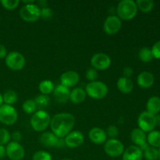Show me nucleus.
<instances>
[{
	"label": "nucleus",
	"mask_w": 160,
	"mask_h": 160,
	"mask_svg": "<svg viewBox=\"0 0 160 160\" xmlns=\"http://www.w3.org/2000/svg\"><path fill=\"white\" fill-rule=\"evenodd\" d=\"M75 124L73 115L68 112L56 114L51 118L50 127L52 132L59 138H64L73 130Z\"/></svg>",
	"instance_id": "nucleus-1"
},
{
	"label": "nucleus",
	"mask_w": 160,
	"mask_h": 160,
	"mask_svg": "<svg viewBox=\"0 0 160 160\" xmlns=\"http://www.w3.org/2000/svg\"><path fill=\"white\" fill-rule=\"evenodd\" d=\"M117 17L120 20H131L137 15L138 7L133 0H122L117 6Z\"/></svg>",
	"instance_id": "nucleus-2"
},
{
	"label": "nucleus",
	"mask_w": 160,
	"mask_h": 160,
	"mask_svg": "<svg viewBox=\"0 0 160 160\" xmlns=\"http://www.w3.org/2000/svg\"><path fill=\"white\" fill-rule=\"evenodd\" d=\"M51 122V117L45 110H38L34 112L31 117L30 123L34 131L41 132L48 128Z\"/></svg>",
	"instance_id": "nucleus-3"
},
{
	"label": "nucleus",
	"mask_w": 160,
	"mask_h": 160,
	"mask_svg": "<svg viewBox=\"0 0 160 160\" xmlns=\"http://www.w3.org/2000/svg\"><path fill=\"white\" fill-rule=\"evenodd\" d=\"M86 94L94 99H102L108 94V87L102 81H92L86 85Z\"/></svg>",
	"instance_id": "nucleus-4"
},
{
	"label": "nucleus",
	"mask_w": 160,
	"mask_h": 160,
	"mask_svg": "<svg viewBox=\"0 0 160 160\" xmlns=\"http://www.w3.org/2000/svg\"><path fill=\"white\" fill-rule=\"evenodd\" d=\"M18 119L17 110L12 106L2 104L0 106V122L5 125H13Z\"/></svg>",
	"instance_id": "nucleus-5"
},
{
	"label": "nucleus",
	"mask_w": 160,
	"mask_h": 160,
	"mask_svg": "<svg viewBox=\"0 0 160 160\" xmlns=\"http://www.w3.org/2000/svg\"><path fill=\"white\" fill-rule=\"evenodd\" d=\"M21 19L27 22H34L41 17V9L34 3L24 5L20 10Z\"/></svg>",
	"instance_id": "nucleus-6"
},
{
	"label": "nucleus",
	"mask_w": 160,
	"mask_h": 160,
	"mask_svg": "<svg viewBox=\"0 0 160 160\" xmlns=\"http://www.w3.org/2000/svg\"><path fill=\"white\" fill-rule=\"evenodd\" d=\"M138 128L144 132H151L156 128V115L150 113L148 111H144L139 115L138 119Z\"/></svg>",
	"instance_id": "nucleus-7"
},
{
	"label": "nucleus",
	"mask_w": 160,
	"mask_h": 160,
	"mask_svg": "<svg viewBox=\"0 0 160 160\" xmlns=\"http://www.w3.org/2000/svg\"><path fill=\"white\" fill-rule=\"evenodd\" d=\"M26 59L21 53L11 52L6 57V64L8 68L12 70H20L24 67Z\"/></svg>",
	"instance_id": "nucleus-8"
},
{
	"label": "nucleus",
	"mask_w": 160,
	"mask_h": 160,
	"mask_svg": "<svg viewBox=\"0 0 160 160\" xmlns=\"http://www.w3.org/2000/svg\"><path fill=\"white\" fill-rule=\"evenodd\" d=\"M104 150L105 152L109 156L117 158L123 155L124 152V146L118 139H109L105 143Z\"/></svg>",
	"instance_id": "nucleus-9"
},
{
	"label": "nucleus",
	"mask_w": 160,
	"mask_h": 160,
	"mask_svg": "<svg viewBox=\"0 0 160 160\" xmlns=\"http://www.w3.org/2000/svg\"><path fill=\"white\" fill-rule=\"evenodd\" d=\"M6 154L11 160H21L25 156V150L18 142H9L6 148Z\"/></svg>",
	"instance_id": "nucleus-10"
},
{
	"label": "nucleus",
	"mask_w": 160,
	"mask_h": 160,
	"mask_svg": "<svg viewBox=\"0 0 160 160\" xmlns=\"http://www.w3.org/2000/svg\"><path fill=\"white\" fill-rule=\"evenodd\" d=\"M91 64L96 70H105L111 65V59L105 53H96L91 59Z\"/></svg>",
	"instance_id": "nucleus-11"
},
{
	"label": "nucleus",
	"mask_w": 160,
	"mask_h": 160,
	"mask_svg": "<svg viewBox=\"0 0 160 160\" xmlns=\"http://www.w3.org/2000/svg\"><path fill=\"white\" fill-rule=\"evenodd\" d=\"M121 20L117 16H109L105 20L103 29H104V31L106 34H109V35H112V34H117L120 31V28H121Z\"/></svg>",
	"instance_id": "nucleus-12"
},
{
	"label": "nucleus",
	"mask_w": 160,
	"mask_h": 160,
	"mask_svg": "<svg viewBox=\"0 0 160 160\" xmlns=\"http://www.w3.org/2000/svg\"><path fill=\"white\" fill-rule=\"evenodd\" d=\"M65 145L71 148H78L81 146L84 141V134L79 131H73L69 133L65 138H64Z\"/></svg>",
	"instance_id": "nucleus-13"
},
{
	"label": "nucleus",
	"mask_w": 160,
	"mask_h": 160,
	"mask_svg": "<svg viewBox=\"0 0 160 160\" xmlns=\"http://www.w3.org/2000/svg\"><path fill=\"white\" fill-rule=\"evenodd\" d=\"M131 138L136 146L139 147L142 152L145 151L149 145L147 143V136L140 128H135L131 131Z\"/></svg>",
	"instance_id": "nucleus-14"
},
{
	"label": "nucleus",
	"mask_w": 160,
	"mask_h": 160,
	"mask_svg": "<svg viewBox=\"0 0 160 160\" xmlns=\"http://www.w3.org/2000/svg\"><path fill=\"white\" fill-rule=\"evenodd\" d=\"M79 74L73 70H69V71L65 72L60 77V84L67 88L73 87L79 82Z\"/></svg>",
	"instance_id": "nucleus-15"
},
{
	"label": "nucleus",
	"mask_w": 160,
	"mask_h": 160,
	"mask_svg": "<svg viewBox=\"0 0 160 160\" xmlns=\"http://www.w3.org/2000/svg\"><path fill=\"white\" fill-rule=\"evenodd\" d=\"M88 137L91 142L96 145H101L105 143L107 139L106 131L100 128H93L88 133Z\"/></svg>",
	"instance_id": "nucleus-16"
},
{
	"label": "nucleus",
	"mask_w": 160,
	"mask_h": 160,
	"mask_svg": "<svg viewBox=\"0 0 160 160\" xmlns=\"http://www.w3.org/2000/svg\"><path fill=\"white\" fill-rule=\"evenodd\" d=\"M143 158V152L136 145H131L124 150L122 155L123 160H142Z\"/></svg>",
	"instance_id": "nucleus-17"
},
{
	"label": "nucleus",
	"mask_w": 160,
	"mask_h": 160,
	"mask_svg": "<svg viewBox=\"0 0 160 160\" xmlns=\"http://www.w3.org/2000/svg\"><path fill=\"white\" fill-rule=\"evenodd\" d=\"M52 93L55 99L59 103H65L70 98V89L69 88L65 87L62 84H59L56 86Z\"/></svg>",
	"instance_id": "nucleus-18"
},
{
	"label": "nucleus",
	"mask_w": 160,
	"mask_h": 160,
	"mask_svg": "<svg viewBox=\"0 0 160 160\" xmlns=\"http://www.w3.org/2000/svg\"><path fill=\"white\" fill-rule=\"evenodd\" d=\"M155 78L152 73L148 71H144L139 73L137 78L138 84L142 88H149L153 85Z\"/></svg>",
	"instance_id": "nucleus-19"
},
{
	"label": "nucleus",
	"mask_w": 160,
	"mask_h": 160,
	"mask_svg": "<svg viewBox=\"0 0 160 160\" xmlns=\"http://www.w3.org/2000/svg\"><path fill=\"white\" fill-rule=\"evenodd\" d=\"M59 138L56 137L52 132H44L40 137V142L46 148L57 147Z\"/></svg>",
	"instance_id": "nucleus-20"
},
{
	"label": "nucleus",
	"mask_w": 160,
	"mask_h": 160,
	"mask_svg": "<svg viewBox=\"0 0 160 160\" xmlns=\"http://www.w3.org/2000/svg\"><path fill=\"white\" fill-rule=\"evenodd\" d=\"M117 88L123 94H128L132 92L134 84L131 78H127L124 77L119 78L117 81Z\"/></svg>",
	"instance_id": "nucleus-21"
},
{
	"label": "nucleus",
	"mask_w": 160,
	"mask_h": 160,
	"mask_svg": "<svg viewBox=\"0 0 160 160\" xmlns=\"http://www.w3.org/2000/svg\"><path fill=\"white\" fill-rule=\"evenodd\" d=\"M86 92L81 88H76L70 92L69 99L74 104H79L83 102L86 98Z\"/></svg>",
	"instance_id": "nucleus-22"
},
{
	"label": "nucleus",
	"mask_w": 160,
	"mask_h": 160,
	"mask_svg": "<svg viewBox=\"0 0 160 160\" xmlns=\"http://www.w3.org/2000/svg\"><path fill=\"white\" fill-rule=\"evenodd\" d=\"M147 111L153 115H156L160 112V98L152 96L148 100L146 105Z\"/></svg>",
	"instance_id": "nucleus-23"
},
{
	"label": "nucleus",
	"mask_w": 160,
	"mask_h": 160,
	"mask_svg": "<svg viewBox=\"0 0 160 160\" xmlns=\"http://www.w3.org/2000/svg\"><path fill=\"white\" fill-rule=\"evenodd\" d=\"M147 143L154 148H160V131H152L147 136Z\"/></svg>",
	"instance_id": "nucleus-24"
},
{
	"label": "nucleus",
	"mask_w": 160,
	"mask_h": 160,
	"mask_svg": "<svg viewBox=\"0 0 160 160\" xmlns=\"http://www.w3.org/2000/svg\"><path fill=\"white\" fill-rule=\"evenodd\" d=\"M38 88L42 95H48V94L52 93L54 91V84L50 80H44L39 84Z\"/></svg>",
	"instance_id": "nucleus-25"
},
{
	"label": "nucleus",
	"mask_w": 160,
	"mask_h": 160,
	"mask_svg": "<svg viewBox=\"0 0 160 160\" xmlns=\"http://www.w3.org/2000/svg\"><path fill=\"white\" fill-rule=\"evenodd\" d=\"M2 99L3 102L6 105L12 106L14 103L17 102V99H18V96H17V94L15 91L8 90L3 94Z\"/></svg>",
	"instance_id": "nucleus-26"
},
{
	"label": "nucleus",
	"mask_w": 160,
	"mask_h": 160,
	"mask_svg": "<svg viewBox=\"0 0 160 160\" xmlns=\"http://www.w3.org/2000/svg\"><path fill=\"white\" fill-rule=\"evenodd\" d=\"M34 100L37 106V109H39V110H44V109L47 108L50 105V98L48 95H38Z\"/></svg>",
	"instance_id": "nucleus-27"
},
{
	"label": "nucleus",
	"mask_w": 160,
	"mask_h": 160,
	"mask_svg": "<svg viewBox=\"0 0 160 160\" xmlns=\"http://www.w3.org/2000/svg\"><path fill=\"white\" fill-rule=\"evenodd\" d=\"M138 9L143 12H148L154 7V2L152 0H138L135 2Z\"/></svg>",
	"instance_id": "nucleus-28"
},
{
	"label": "nucleus",
	"mask_w": 160,
	"mask_h": 160,
	"mask_svg": "<svg viewBox=\"0 0 160 160\" xmlns=\"http://www.w3.org/2000/svg\"><path fill=\"white\" fill-rule=\"evenodd\" d=\"M139 59L145 62H148L153 59V55L152 52L151 48H148V47H144V48H141L138 53Z\"/></svg>",
	"instance_id": "nucleus-29"
},
{
	"label": "nucleus",
	"mask_w": 160,
	"mask_h": 160,
	"mask_svg": "<svg viewBox=\"0 0 160 160\" xmlns=\"http://www.w3.org/2000/svg\"><path fill=\"white\" fill-rule=\"evenodd\" d=\"M143 157L147 160H156L159 158V150L154 147L148 146L143 151Z\"/></svg>",
	"instance_id": "nucleus-30"
},
{
	"label": "nucleus",
	"mask_w": 160,
	"mask_h": 160,
	"mask_svg": "<svg viewBox=\"0 0 160 160\" xmlns=\"http://www.w3.org/2000/svg\"><path fill=\"white\" fill-rule=\"evenodd\" d=\"M22 109L27 114H34L37 109V106L34 99H27L22 105Z\"/></svg>",
	"instance_id": "nucleus-31"
},
{
	"label": "nucleus",
	"mask_w": 160,
	"mask_h": 160,
	"mask_svg": "<svg viewBox=\"0 0 160 160\" xmlns=\"http://www.w3.org/2000/svg\"><path fill=\"white\" fill-rule=\"evenodd\" d=\"M0 2H1L2 6L8 10H12V9H16L20 4L19 0H2Z\"/></svg>",
	"instance_id": "nucleus-32"
},
{
	"label": "nucleus",
	"mask_w": 160,
	"mask_h": 160,
	"mask_svg": "<svg viewBox=\"0 0 160 160\" xmlns=\"http://www.w3.org/2000/svg\"><path fill=\"white\" fill-rule=\"evenodd\" d=\"M11 135L9 131L5 128H0V145H4L9 143Z\"/></svg>",
	"instance_id": "nucleus-33"
},
{
	"label": "nucleus",
	"mask_w": 160,
	"mask_h": 160,
	"mask_svg": "<svg viewBox=\"0 0 160 160\" xmlns=\"http://www.w3.org/2000/svg\"><path fill=\"white\" fill-rule=\"evenodd\" d=\"M32 160H52V156L45 151H38L33 155Z\"/></svg>",
	"instance_id": "nucleus-34"
},
{
	"label": "nucleus",
	"mask_w": 160,
	"mask_h": 160,
	"mask_svg": "<svg viewBox=\"0 0 160 160\" xmlns=\"http://www.w3.org/2000/svg\"><path fill=\"white\" fill-rule=\"evenodd\" d=\"M106 133L107 137L110 138V139H116L119 135V129L114 125H110L107 128Z\"/></svg>",
	"instance_id": "nucleus-35"
},
{
	"label": "nucleus",
	"mask_w": 160,
	"mask_h": 160,
	"mask_svg": "<svg viewBox=\"0 0 160 160\" xmlns=\"http://www.w3.org/2000/svg\"><path fill=\"white\" fill-rule=\"evenodd\" d=\"M85 77L90 82L92 81H96L97 78H98V71L94 68H89L88 70L86 71Z\"/></svg>",
	"instance_id": "nucleus-36"
},
{
	"label": "nucleus",
	"mask_w": 160,
	"mask_h": 160,
	"mask_svg": "<svg viewBox=\"0 0 160 160\" xmlns=\"http://www.w3.org/2000/svg\"><path fill=\"white\" fill-rule=\"evenodd\" d=\"M53 16L52 9H50L49 7H43L41 9V17L44 20H50Z\"/></svg>",
	"instance_id": "nucleus-37"
},
{
	"label": "nucleus",
	"mask_w": 160,
	"mask_h": 160,
	"mask_svg": "<svg viewBox=\"0 0 160 160\" xmlns=\"http://www.w3.org/2000/svg\"><path fill=\"white\" fill-rule=\"evenodd\" d=\"M151 50L153 55V58L160 59V41H158L153 45Z\"/></svg>",
	"instance_id": "nucleus-38"
},
{
	"label": "nucleus",
	"mask_w": 160,
	"mask_h": 160,
	"mask_svg": "<svg viewBox=\"0 0 160 160\" xmlns=\"http://www.w3.org/2000/svg\"><path fill=\"white\" fill-rule=\"evenodd\" d=\"M133 73H134V70H133V69L130 67H125L123 70V77L127 78H131V77L133 75Z\"/></svg>",
	"instance_id": "nucleus-39"
},
{
	"label": "nucleus",
	"mask_w": 160,
	"mask_h": 160,
	"mask_svg": "<svg viewBox=\"0 0 160 160\" xmlns=\"http://www.w3.org/2000/svg\"><path fill=\"white\" fill-rule=\"evenodd\" d=\"M11 138H12V139L13 140V142H18L19 143V142L22 139V134L20 131H15V132L12 133V135H11Z\"/></svg>",
	"instance_id": "nucleus-40"
},
{
	"label": "nucleus",
	"mask_w": 160,
	"mask_h": 160,
	"mask_svg": "<svg viewBox=\"0 0 160 160\" xmlns=\"http://www.w3.org/2000/svg\"><path fill=\"white\" fill-rule=\"evenodd\" d=\"M7 56V50L3 45L0 44V59H4Z\"/></svg>",
	"instance_id": "nucleus-41"
},
{
	"label": "nucleus",
	"mask_w": 160,
	"mask_h": 160,
	"mask_svg": "<svg viewBox=\"0 0 160 160\" xmlns=\"http://www.w3.org/2000/svg\"><path fill=\"white\" fill-rule=\"evenodd\" d=\"M6 155V148L3 145H0V159H3Z\"/></svg>",
	"instance_id": "nucleus-42"
},
{
	"label": "nucleus",
	"mask_w": 160,
	"mask_h": 160,
	"mask_svg": "<svg viewBox=\"0 0 160 160\" xmlns=\"http://www.w3.org/2000/svg\"><path fill=\"white\" fill-rule=\"evenodd\" d=\"M156 125L160 127V114L156 115Z\"/></svg>",
	"instance_id": "nucleus-43"
},
{
	"label": "nucleus",
	"mask_w": 160,
	"mask_h": 160,
	"mask_svg": "<svg viewBox=\"0 0 160 160\" xmlns=\"http://www.w3.org/2000/svg\"><path fill=\"white\" fill-rule=\"evenodd\" d=\"M3 103V99H2V94L0 93V106L2 105Z\"/></svg>",
	"instance_id": "nucleus-44"
},
{
	"label": "nucleus",
	"mask_w": 160,
	"mask_h": 160,
	"mask_svg": "<svg viewBox=\"0 0 160 160\" xmlns=\"http://www.w3.org/2000/svg\"><path fill=\"white\" fill-rule=\"evenodd\" d=\"M61 160H73V159H62Z\"/></svg>",
	"instance_id": "nucleus-45"
},
{
	"label": "nucleus",
	"mask_w": 160,
	"mask_h": 160,
	"mask_svg": "<svg viewBox=\"0 0 160 160\" xmlns=\"http://www.w3.org/2000/svg\"><path fill=\"white\" fill-rule=\"evenodd\" d=\"M159 158L160 159V148H159Z\"/></svg>",
	"instance_id": "nucleus-46"
}]
</instances>
